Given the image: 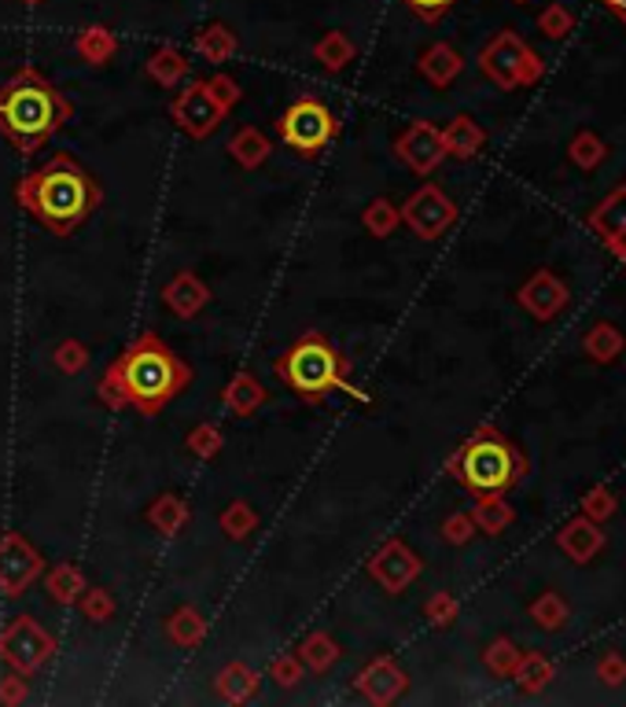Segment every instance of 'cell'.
<instances>
[{
	"label": "cell",
	"mask_w": 626,
	"mask_h": 707,
	"mask_svg": "<svg viewBox=\"0 0 626 707\" xmlns=\"http://www.w3.org/2000/svg\"><path fill=\"white\" fill-rule=\"evenodd\" d=\"M457 616H460V604H457L454 593L439 590V593H431V597L424 601V619L435 630H449L457 623Z\"/></svg>",
	"instance_id": "42"
},
{
	"label": "cell",
	"mask_w": 626,
	"mask_h": 707,
	"mask_svg": "<svg viewBox=\"0 0 626 707\" xmlns=\"http://www.w3.org/2000/svg\"><path fill=\"white\" fill-rule=\"evenodd\" d=\"M19 4H26V8H37V4H45V0H19Z\"/></svg>",
	"instance_id": "55"
},
{
	"label": "cell",
	"mask_w": 626,
	"mask_h": 707,
	"mask_svg": "<svg viewBox=\"0 0 626 707\" xmlns=\"http://www.w3.org/2000/svg\"><path fill=\"white\" fill-rule=\"evenodd\" d=\"M270 156H273V145L259 126H240L229 137V159L240 170H262L270 162Z\"/></svg>",
	"instance_id": "28"
},
{
	"label": "cell",
	"mask_w": 626,
	"mask_h": 707,
	"mask_svg": "<svg viewBox=\"0 0 626 707\" xmlns=\"http://www.w3.org/2000/svg\"><path fill=\"white\" fill-rule=\"evenodd\" d=\"M45 568H48L45 552H41L26 535H19V531L0 535V593H4L8 601H19L34 582H41Z\"/></svg>",
	"instance_id": "10"
},
{
	"label": "cell",
	"mask_w": 626,
	"mask_h": 707,
	"mask_svg": "<svg viewBox=\"0 0 626 707\" xmlns=\"http://www.w3.org/2000/svg\"><path fill=\"white\" fill-rule=\"evenodd\" d=\"M446 471L471 494H505L523 479L527 465L498 427L479 424L468 443L446 460Z\"/></svg>",
	"instance_id": "5"
},
{
	"label": "cell",
	"mask_w": 626,
	"mask_h": 707,
	"mask_svg": "<svg viewBox=\"0 0 626 707\" xmlns=\"http://www.w3.org/2000/svg\"><path fill=\"white\" fill-rule=\"evenodd\" d=\"M417 70L435 89H449L460 78V70H465V59H460V53H457L454 45H446V41H435V45H428L424 53H420Z\"/></svg>",
	"instance_id": "20"
},
{
	"label": "cell",
	"mask_w": 626,
	"mask_h": 707,
	"mask_svg": "<svg viewBox=\"0 0 626 707\" xmlns=\"http://www.w3.org/2000/svg\"><path fill=\"white\" fill-rule=\"evenodd\" d=\"M210 85H214V92H218V100H221V104L229 107V111L243 100V89L236 85V81H232L229 75H214V78H210Z\"/></svg>",
	"instance_id": "51"
},
{
	"label": "cell",
	"mask_w": 626,
	"mask_h": 707,
	"mask_svg": "<svg viewBox=\"0 0 626 707\" xmlns=\"http://www.w3.org/2000/svg\"><path fill=\"white\" fill-rule=\"evenodd\" d=\"M439 535H443V541H449V546H468V541L476 538V520H471L468 512H449L443 520V527H439Z\"/></svg>",
	"instance_id": "47"
},
{
	"label": "cell",
	"mask_w": 626,
	"mask_h": 707,
	"mask_svg": "<svg viewBox=\"0 0 626 707\" xmlns=\"http://www.w3.org/2000/svg\"><path fill=\"white\" fill-rule=\"evenodd\" d=\"M276 137L284 148H292L295 156L314 159L317 151H325L340 137V118L335 111H328L317 96H299L287 104V111L276 118Z\"/></svg>",
	"instance_id": "6"
},
{
	"label": "cell",
	"mask_w": 626,
	"mask_h": 707,
	"mask_svg": "<svg viewBox=\"0 0 626 707\" xmlns=\"http://www.w3.org/2000/svg\"><path fill=\"white\" fill-rule=\"evenodd\" d=\"M111 365L118 368L122 391H126L129 406L140 417H159L173 398L189 391L192 380H196L192 365L151 328L140 332L137 340H129V346Z\"/></svg>",
	"instance_id": "3"
},
{
	"label": "cell",
	"mask_w": 626,
	"mask_h": 707,
	"mask_svg": "<svg viewBox=\"0 0 626 707\" xmlns=\"http://www.w3.org/2000/svg\"><path fill=\"white\" fill-rule=\"evenodd\" d=\"M75 56H78L86 67H107L111 59L118 56V37H115V30L104 26V23H92V26H86V30H78V37H75Z\"/></svg>",
	"instance_id": "27"
},
{
	"label": "cell",
	"mask_w": 626,
	"mask_h": 707,
	"mask_svg": "<svg viewBox=\"0 0 626 707\" xmlns=\"http://www.w3.org/2000/svg\"><path fill=\"white\" fill-rule=\"evenodd\" d=\"M26 696H30V682H26V674L8 671L4 679H0V704H4V707H19V704H26Z\"/></svg>",
	"instance_id": "48"
},
{
	"label": "cell",
	"mask_w": 626,
	"mask_h": 707,
	"mask_svg": "<svg viewBox=\"0 0 626 707\" xmlns=\"http://www.w3.org/2000/svg\"><path fill=\"white\" fill-rule=\"evenodd\" d=\"M259 524H262L259 509H254L251 501H243V498L229 501V505L221 509V516H218L221 535L229 541H248L254 531H259Z\"/></svg>",
	"instance_id": "33"
},
{
	"label": "cell",
	"mask_w": 626,
	"mask_h": 707,
	"mask_svg": "<svg viewBox=\"0 0 626 707\" xmlns=\"http://www.w3.org/2000/svg\"><path fill=\"white\" fill-rule=\"evenodd\" d=\"M471 520H476V531H483V535L498 538L501 531H505L512 520H516V512L501 494H476V505L468 512Z\"/></svg>",
	"instance_id": "31"
},
{
	"label": "cell",
	"mask_w": 626,
	"mask_h": 707,
	"mask_svg": "<svg viewBox=\"0 0 626 707\" xmlns=\"http://www.w3.org/2000/svg\"><path fill=\"white\" fill-rule=\"evenodd\" d=\"M262 689V674L243 660H232L214 674V693L221 696L225 704H251Z\"/></svg>",
	"instance_id": "18"
},
{
	"label": "cell",
	"mask_w": 626,
	"mask_h": 707,
	"mask_svg": "<svg viewBox=\"0 0 626 707\" xmlns=\"http://www.w3.org/2000/svg\"><path fill=\"white\" fill-rule=\"evenodd\" d=\"M273 373L292 395H299L306 406L325 402L328 395H346L354 402H373L362 387L351 384V357L335 351L321 332H303L281 357H273Z\"/></svg>",
	"instance_id": "4"
},
{
	"label": "cell",
	"mask_w": 626,
	"mask_h": 707,
	"mask_svg": "<svg viewBox=\"0 0 626 707\" xmlns=\"http://www.w3.org/2000/svg\"><path fill=\"white\" fill-rule=\"evenodd\" d=\"M207 616L196 608V604H178L167 619H162V634L173 649H200L203 638H207Z\"/></svg>",
	"instance_id": "19"
},
{
	"label": "cell",
	"mask_w": 626,
	"mask_h": 707,
	"mask_svg": "<svg viewBox=\"0 0 626 707\" xmlns=\"http://www.w3.org/2000/svg\"><path fill=\"white\" fill-rule=\"evenodd\" d=\"M520 649H516V641L512 638H494L483 649V668L490 674H498V679H512V671H516V663H520Z\"/></svg>",
	"instance_id": "40"
},
{
	"label": "cell",
	"mask_w": 626,
	"mask_h": 707,
	"mask_svg": "<svg viewBox=\"0 0 626 707\" xmlns=\"http://www.w3.org/2000/svg\"><path fill=\"white\" fill-rule=\"evenodd\" d=\"M531 619L538 623L542 630H560L564 623H568V601L560 597V593H542V597L531 601Z\"/></svg>",
	"instance_id": "41"
},
{
	"label": "cell",
	"mask_w": 626,
	"mask_h": 707,
	"mask_svg": "<svg viewBox=\"0 0 626 707\" xmlns=\"http://www.w3.org/2000/svg\"><path fill=\"white\" fill-rule=\"evenodd\" d=\"M402 225L409 232L417 236V240H439V236H446L449 225L457 221V203L446 196L439 184H420V189L409 196L402 207Z\"/></svg>",
	"instance_id": "11"
},
{
	"label": "cell",
	"mask_w": 626,
	"mask_h": 707,
	"mask_svg": "<svg viewBox=\"0 0 626 707\" xmlns=\"http://www.w3.org/2000/svg\"><path fill=\"white\" fill-rule=\"evenodd\" d=\"M221 446H225V435L218 424H210V420H203V424H196L189 435H184V449H189L196 460H214L221 454Z\"/></svg>",
	"instance_id": "39"
},
{
	"label": "cell",
	"mask_w": 626,
	"mask_h": 707,
	"mask_svg": "<svg viewBox=\"0 0 626 707\" xmlns=\"http://www.w3.org/2000/svg\"><path fill=\"white\" fill-rule=\"evenodd\" d=\"M159 299L178 321H192V317H200L210 306L214 292L203 284V276L196 270H178L167 284H162Z\"/></svg>",
	"instance_id": "16"
},
{
	"label": "cell",
	"mask_w": 626,
	"mask_h": 707,
	"mask_svg": "<svg viewBox=\"0 0 626 707\" xmlns=\"http://www.w3.org/2000/svg\"><path fill=\"white\" fill-rule=\"evenodd\" d=\"M270 682L281 685V689H299L306 682V663L299 660V652H281L270 663Z\"/></svg>",
	"instance_id": "44"
},
{
	"label": "cell",
	"mask_w": 626,
	"mask_h": 707,
	"mask_svg": "<svg viewBox=\"0 0 626 707\" xmlns=\"http://www.w3.org/2000/svg\"><path fill=\"white\" fill-rule=\"evenodd\" d=\"M295 652H299V660L306 663V671L310 674H328L335 663L343 660V645L335 641L328 630H310Z\"/></svg>",
	"instance_id": "30"
},
{
	"label": "cell",
	"mask_w": 626,
	"mask_h": 707,
	"mask_svg": "<svg viewBox=\"0 0 626 707\" xmlns=\"http://www.w3.org/2000/svg\"><path fill=\"white\" fill-rule=\"evenodd\" d=\"M568 284L560 281L557 273H549V270H535L527 276V281L520 284V292H516V303L527 310L531 317H538V321H553L564 306H568Z\"/></svg>",
	"instance_id": "15"
},
{
	"label": "cell",
	"mask_w": 626,
	"mask_h": 707,
	"mask_svg": "<svg viewBox=\"0 0 626 707\" xmlns=\"http://www.w3.org/2000/svg\"><path fill=\"white\" fill-rule=\"evenodd\" d=\"M601 4H608V8H612V12H615V15H619V19H623V23H626V0H601Z\"/></svg>",
	"instance_id": "54"
},
{
	"label": "cell",
	"mask_w": 626,
	"mask_h": 707,
	"mask_svg": "<svg viewBox=\"0 0 626 707\" xmlns=\"http://www.w3.org/2000/svg\"><path fill=\"white\" fill-rule=\"evenodd\" d=\"M402 4L420 19V23H439V19H443L449 8L457 4V0H402Z\"/></svg>",
	"instance_id": "49"
},
{
	"label": "cell",
	"mask_w": 626,
	"mask_h": 707,
	"mask_svg": "<svg viewBox=\"0 0 626 707\" xmlns=\"http://www.w3.org/2000/svg\"><path fill=\"white\" fill-rule=\"evenodd\" d=\"M89 362H92V354H89V346L81 343V340H64V343H56V351H53V365H56L64 376H78V373H86Z\"/></svg>",
	"instance_id": "45"
},
{
	"label": "cell",
	"mask_w": 626,
	"mask_h": 707,
	"mask_svg": "<svg viewBox=\"0 0 626 707\" xmlns=\"http://www.w3.org/2000/svg\"><path fill=\"white\" fill-rule=\"evenodd\" d=\"M357 59V45L351 41L346 30H328L321 41L314 45V64L325 70V75H343Z\"/></svg>",
	"instance_id": "29"
},
{
	"label": "cell",
	"mask_w": 626,
	"mask_h": 707,
	"mask_svg": "<svg viewBox=\"0 0 626 707\" xmlns=\"http://www.w3.org/2000/svg\"><path fill=\"white\" fill-rule=\"evenodd\" d=\"M479 70H483L498 89L512 92L520 85H535L542 78V59L531 53L512 30H501L483 53H479Z\"/></svg>",
	"instance_id": "8"
},
{
	"label": "cell",
	"mask_w": 626,
	"mask_h": 707,
	"mask_svg": "<svg viewBox=\"0 0 626 707\" xmlns=\"http://www.w3.org/2000/svg\"><path fill=\"white\" fill-rule=\"evenodd\" d=\"M96 398L111 409V413H122V409H129V398H126V391H122V380H118V368L115 365H107L104 376H100Z\"/></svg>",
	"instance_id": "46"
},
{
	"label": "cell",
	"mask_w": 626,
	"mask_h": 707,
	"mask_svg": "<svg viewBox=\"0 0 626 707\" xmlns=\"http://www.w3.org/2000/svg\"><path fill=\"white\" fill-rule=\"evenodd\" d=\"M15 203L41 229L67 240L86 225L104 203V189L75 156L56 151L45 167L15 181Z\"/></svg>",
	"instance_id": "1"
},
{
	"label": "cell",
	"mask_w": 626,
	"mask_h": 707,
	"mask_svg": "<svg viewBox=\"0 0 626 707\" xmlns=\"http://www.w3.org/2000/svg\"><path fill=\"white\" fill-rule=\"evenodd\" d=\"M582 351H587L593 362L608 365V362H615V357L626 351V335L615 324L601 321V324H593L590 332H587V340H582Z\"/></svg>",
	"instance_id": "34"
},
{
	"label": "cell",
	"mask_w": 626,
	"mask_h": 707,
	"mask_svg": "<svg viewBox=\"0 0 626 707\" xmlns=\"http://www.w3.org/2000/svg\"><path fill=\"white\" fill-rule=\"evenodd\" d=\"M265 402H270V387H265L259 376L251 373V368H240V373H236L232 380L225 384V391H221L225 413L236 417V420L254 417Z\"/></svg>",
	"instance_id": "17"
},
{
	"label": "cell",
	"mask_w": 626,
	"mask_h": 707,
	"mask_svg": "<svg viewBox=\"0 0 626 707\" xmlns=\"http://www.w3.org/2000/svg\"><path fill=\"white\" fill-rule=\"evenodd\" d=\"M144 520H148V527L159 531L162 538H173V535H181V531L189 527L192 509H189V501H184L181 494L162 490V494L151 501L148 509H144Z\"/></svg>",
	"instance_id": "24"
},
{
	"label": "cell",
	"mask_w": 626,
	"mask_h": 707,
	"mask_svg": "<svg viewBox=\"0 0 626 707\" xmlns=\"http://www.w3.org/2000/svg\"><path fill=\"white\" fill-rule=\"evenodd\" d=\"M75 608L81 612V619L92 623V627H104V623L115 619L118 604H115V593L107 586H86V593L78 597Z\"/></svg>",
	"instance_id": "37"
},
{
	"label": "cell",
	"mask_w": 626,
	"mask_h": 707,
	"mask_svg": "<svg viewBox=\"0 0 626 707\" xmlns=\"http://www.w3.org/2000/svg\"><path fill=\"white\" fill-rule=\"evenodd\" d=\"M144 75L156 81L159 89H178L181 81H189L192 64H189V56H184V48L159 45L156 53L148 56V64H144Z\"/></svg>",
	"instance_id": "26"
},
{
	"label": "cell",
	"mask_w": 626,
	"mask_h": 707,
	"mask_svg": "<svg viewBox=\"0 0 626 707\" xmlns=\"http://www.w3.org/2000/svg\"><path fill=\"white\" fill-rule=\"evenodd\" d=\"M568 26H571V19L560 12V8H549L546 15H542V34L546 37H564L568 34Z\"/></svg>",
	"instance_id": "52"
},
{
	"label": "cell",
	"mask_w": 626,
	"mask_h": 707,
	"mask_svg": "<svg viewBox=\"0 0 626 707\" xmlns=\"http://www.w3.org/2000/svg\"><path fill=\"white\" fill-rule=\"evenodd\" d=\"M354 689L362 693L368 704L387 707L409 689V674L395 655H373V660L354 674Z\"/></svg>",
	"instance_id": "14"
},
{
	"label": "cell",
	"mask_w": 626,
	"mask_h": 707,
	"mask_svg": "<svg viewBox=\"0 0 626 707\" xmlns=\"http://www.w3.org/2000/svg\"><path fill=\"white\" fill-rule=\"evenodd\" d=\"M41 582H45V593H48V601L59 604V608H75L78 597L86 593V571L78 568V563H53V568H45V575H41Z\"/></svg>",
	"instance_id": "25"
},
{
	"label": "cell",
	"mask_w": 626,
	"mask_h": 707,
	"mask_svg": "<svg viewBox=\"0 0 626 707\" xmlns=\"http://www.w3.org/2000/svg\"><path fill=\"white\" fill-rule=\"evenodd\" d=\"M56 638L53 630H45L34 616H15L0 627V663L8 671H19L26 679H34L53 663Z\"/></svg>",
	"instance_id": "7"
},
{
	"label": "cell",
	"mask_w": 626,
	"mask_h": 707,
	"mask_svg": "<svg viewBox=\"0 0 626 707\" xmlns=\"http://www.w3.org/2000/svg\"><path fill=\"white\" fill-rule=\"evenodd\" d=\"M395 159L402 162L406 170H413L417 178H431V173L446 162L443 129L424 118L409 122V126L395 137Z\"/></svg>",
	"instance_id": "13"
},
{
	"label": "cell",
	"mask_w": 626,
	"mask_h": 707,
	"mask_svg": "<svg viewBox=\"0 0 626 707\" xmlns=\"http://www.w3.org/2000/svg\"><path fill=\"white\" fill-rule=\"evenodd\" d=\"M192 53L200 59H207V64H229V59L240 53V34L229 26V23H207L200 26L196 34H192Z\"/></svg>",
	"instance_id": "22"
},
{
	"label": "cell",
	"mask_w": 626,
	"mask_h": 707,
	"mask_svg": "<svg viewBox=\"0 0 626 707\" xmlns=\"http://www.w3.org/2000/svg\"><path fill=\"white\" fill-rule=\"evenodd\" d=\"M582 516L593 520V524H608V520L615 516V509H619V501H615V494L604 483L597 487H590L587 494H582Z\"/></svg>",
	"instance_id": "43"
},
{
	"label": "cell",
	"mask_w": 626,
	"mask_h": 707,
	"mask_svg": "<svg viewBox=\"0 0 626 707\" xmlns=\"http://www.w3.org/2000/svg\"><path fill=\"white\" fill-rule=\"evenodd\" d=\"M365 571H368V579H373L379 590L398 597V593H406L420 579L424 560H420L402 538H387L384 546H379L373 557L365 560Z\"/></svg>",
	"instance_id": "12"
},
{
	"label": "cell",
	"mask_w": 626,
	"mask_h": 707,
	"mask_svg": "<svg viewBox=\"0 0 626 707\" xmlns=\"http://www.w3.org/2000/svg\"><path fill=\"white\" fill-rule=\"evenodd\" d=\"M608 251L615 254V259L623 262V270H626V232H623V236H615V240L608 243Z\"/></svg>",
	"instance_id": "53"
},
{
	"label": "cell",
	"mask_w": 626,
	"mask_h": 707,
	"mask_svg": "<svg viewBox=\"0 0 626 707\" xmlns=\"http://www.w3.org/2000/svg\"><path fill=\"white\" fill-rule=\"evenodd\" d=\"M568 159L574 162L579 170H597L604 159H608V145L597 137V133H590V129H582L579 137L568 145Z\"/></svg>",
	"instance_id": "38"
},
{
	"label": "cell",
	"mask_w": 626,
	"mask_h": 707,
	"mask_svg": "<svg viewBox=\"0 0 626 707\" xmlns=\"http://www.w3.org/2000/svg\"><path fill=\"white\" fill-rule=\"evenodd\" d=\"M229 118V107L218 100L210 78H192L178 96L170 100V122L189 140H207L218 133L221 122Z\"/></svg>",
	"instance_id": "9"
},
{
	"label": "cell",
	"mask_w": 626,
	"mask_h": 707,
	"mask_svg": "<svg viewBox=\"0 0 626 707\" xmlns=\"http://www.w3.org/2000/svg\"><path fill=\"white\" fill-rule=\"evenodd\" d=\"M70 118H75V104L37 67H19L0 85V137L19 156H37Z\"/></svg>",
	"instance_id": "2"
},
{
	"label": "cell",
	"mask_w": 626,
	"mask_h": 707,
	"mask_svg": "<svg viewBox=\"0 0 626 707\" xmlns=\"http://www.w3.org/2000/svg\"><path fill=\"white\" fill-rule=\"evenodd\" d=\"M512 682H516L520 693L535 696L553 682V663L546 660V655H538V652H523L516 671H512Z\"/></svg>",
	"instance_id": "36"
},
{
	"label": "cell",
	"mask_w": 626,
	"mask_h": 707,
	"mask_svg": "<svg viewBox=\"0 0 626 707\" xmlns=\"http://www.w3.org/2000/svg\"><path fill=\"white\" fill-rule=\"evenodd\" d=\"M398 225H402V210L395 207L387 196H376V199H368L365 203V210H362V229L373 236V240H387Z\"/></svg>",
	"instance_id": "35"
},
{
	"label": "cell",
	"mask_w": 626,
	"mask_h": 707,
	"mask_svg": "<svg viewBox=\"0 0 626 707\" xmlns=\"http://www.w3.org/2000/svg\"><path fill=\"white\" fill-rule=\"evenodd\" d=\"M590 229L597 232L604 243H612L615 236L626 232V184L615 189L608 199L597 203V210L590 214Z\"/></svg>",
	"instance_id": "32"
},
{
	"label": "cell",
	"mask_w": 626,
	"mask_h": 707,
	"mask_svg": "<svg viewBox=\"0 0 626 707\" xmlns=\"http://www.w3.org/2000/svg\"><path fill=\"white\" fill-rule=\"evenodd\" d=\"M487 145V129L479 126L471 115H454L446 122L443 129V148H446V159H476L479 151Z\"/></svg>",
	"instance_id": "23"
},
{
	"label": "cell",
	"mask_w": 626,
	"mask_h": 707,
	"mask_svg": "<svg viewBox=\"0 0 626 707\" xmlns=\"http://www.w3.org/2000/svg\"><path fill=\"white\" fill-rule=\"evenodd\" d=\"M597 679L604 685H623L626 682V655L619 652H604L597 663Z\"/></svg>",
	"instance_id": "50"
},
{
	"label": "cell",
	"mask_w": 626,
	"mask_h": 707,
	"mask_svg": "<svg viewBox=\"0 0 626 707\" xmlns=\"http://www.w3.org/2000/svg\"><path fill=\"white\" fill-rule=\"evenodd\" d=\"M557 546L568 552L574 563H590L604 546L601 524H593V520H587V516H574V520H568V524L560 527Z\"/></svg>",
	"instance_id": "21"
}]
</instances>
